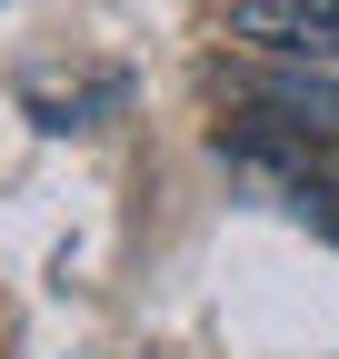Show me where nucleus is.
Wrapping results in <instances>:
<instances>
[{"instance_id": "nucleus-1", "label": "nucleus", "mask_w": 339, "mask_h": 359, "mask_svg": "<svg viewBox=\"0 0 339 359\" xmlns=\"http://www.w3.org/2000/svg\"><path fill=\"white\" fill-rule=\"evenodd\" d=\"M220 160L260 200H279L289 219H319V240H339V160H329V140L279 130V120H230L220 130Z\"/></svg>"}, {"instance_id": "nucleus-2", "label": "nucleus", "mask_w": 339, "mask_h": 359, "mask_svg": "<svg viewBox=\"0 0 339 359\" xmlns=\"http://www.w3.org/2000/svg\"><path fill=\"white\" fill-rule=\"evenodd\" d=\"M230 40L240 50H289V60H329L339 70V0H240Z\"/></svg>"}]
</instances>
